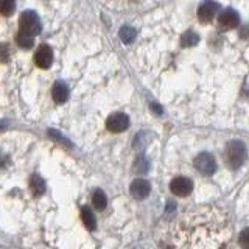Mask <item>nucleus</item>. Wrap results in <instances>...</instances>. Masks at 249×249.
<instances>
[{"mask_svg": "<svg viewBox=\"0 0 249 249\" xmlns=\"http://www.w3.org/2000/svg\"><path fill=\"white\" fill-rule=\"evenodd\" d=\"M49 136H50L52 139H54V140H56V142H59V143H64V145H66V146H69V148L72 146V143H70V140H67V139H66L64 136H61L58 131H54V129H50V131H49Z\"/></svg>", "mask_w": 249, "mask_h": 249, "instance_id": "19", "label": "nucleus"}, {"mask_svg": "<svg viewBox=\"0 0 249 249\" xmlns=\"http://www.w3.org/2000/svg\"><path fill=\"white\" fill-rule=\"evenodd\" d=\"M198 41H199V36H198L196 33H195V31H192V30H189V31H187V33H184V36H182V45H184V47L196 45Z\"/></svg>", "mask_w": 249, "mask_h": 249, "instance_id": "15", "label": "nucleus"}, {"mask_svg": "<svg viewBox=\"0 0 249 249\" xmlns=\"http://www.w3.org/2000/svg\"><path fill=\"white\" fill-rule=\"evenodd\" d=\"M52 97H53L54 101H56V103H64V101L69 98V89H67V86L62 83V81H58L52 88Z\"/></svg>", "mask_w": 249, "mask_h": 249, "instance_id": "10", "label": "nucleus"}, {"mask_svg": "<svg viewBox=\"0 0 249 249\" xmlns=\"http://www.w3.org/2000/svg\"><path fill=\"white\" fill-rule=\"evenodd\" d=\"M30 189H31V192H33V195H36V196L42 195L45 192L44 179L39 175H31V178H30Z\"/></svg>", "mask_w": 249, "mask_h": 249, "instance_id": "12", "label": "nucleus"}, {"mask_svg": "<svg viewBox=\"0 0 249 249\" xmlns=\"http://www.w3.org/2000/svg\"><path fill=\"white\" fill-rule=\"evenodd\" d=\"M224 156H226V160H228V165L232 170H238L245 163L246 156H248L245 143L240 142V140H232V142L226 145Z\"/></svg>", "mask_w": 249, "mask_h": 249, "instance_id": "1", "label": "nucleus"}, {"mask_svg": "<svg viewBox=\"0 0 249 249\" xmlns=\"http://www.w3.org/2000/svg\"><path fill=\"white\" fill-rule=\"evenodd\" d=\"M16 42H18V45L23 47V49H30L33 45V36L23 33V31H19L18 36H16Z\"/></svg>", "mask_w": 249, "mask_h": 249, "instance_id": "14", "label": "nucleus"}, {"mask_svg": "<svg viewBox=\"0 0 249 249\" xmlns=\"http://www.w3.org/2000/svg\"><path fill=\"white\" fill-rule=\"evenodd\" d=\"M218 10H220V6H218V3L207 0V2H204V3H202V5L198 8V19H199L202 23L212 22L213 18L216 16V13H218Z\"/></svg>", "mask_w": 249, "mask_h": 249, "instance_id": "6", "label": "nucleus"}, {"mask_svg": "<svg viewBox=\"0 0 249 249\" xmlns=\"http://www.w3.org/2000/svg\"><path fill=\"white\" fill-rule=\"evenodd\" d=\"M0 11L3 16H10L14 11V0H0Z\"/></svg>", "mask_w": 249, "mask_h": 249, "instance_id": "17", "label": "nucleus"}, {"mask_svg": "<svg viewBox=\"0 0 249 249\" xmlns=\"http://www.w3.org/2000/svg\"><path fill=\"white\" fill-rule=\"evenodd\" d=\"M136 30L134 28H131V27H123L122 30H120V37H122V41L123 42H126V44H129V42H132L136 39Z\"/></svg>", "mask_w": 249, "mask_h": 249, "instance_id": "16", "label": "nucleus"}, {"mask_svg": "<svg viewBox=\"0 0 249 249\" xmlns=\"http://www.w3.org/2000/svg\"><path fill=\"white\" fill-rule=\"evenodd\" d=\"M129 192L136 199H145L151 192V185L148 181H145V179H134V181L131 182Z\"/></svg>", "mask_w": 249, "mask_h": 249, "instance_id": "7", "label": "nucleus"}, {"mask_svg": "<svg viewBox=\"0 0 249 249\" xmlns=\"http://www.w3.org/2000/svg\"><path fill=\"white\" fill-rule=\"evenodd\" d=\"M170 190L173 195L176 196H187V195H190L192 190H193V182L190 178H185V176H176L173 181L170 182Z\"/></svg>", "mask_w": 249, "mask_h": 249, "instance_id": "4", "label": "nucleus"}, {"mask_svg": "<svg viewBox=\"0 0 249 249\" xmlns=\"http://www.w3.org/2000/svg\"><path fill=\"white\" fill-rule=\"evenodd\" d=\"M53 61V52L49 45H41L35 53V64L39 66L41 69L50 67Z\"/></svg>", "mask_w": 249, "mask_h": 249, "instance_id": "8", "label": "nucleus"}, {"mask_svg": "<svg viewBox=\"0 0 249 249\" xmlns=\"http://www.w3.org/2000/svg\"><path fill=\"white\" fill-rule=\"evenodd\" d=\"M106 128L111 132H115V134L117 132H123L124 129L129 128V117L122 112H115L112 115H109L106 120Z\"/></svg>", "mask_w": 249, "mask_h": 249, "instance_id": "5", "label": "nucleus"}, {"mask_svg": "<svg viewBox=\"0 0 249 249\" xmlns=\"http://www.w3.org/2000/svg\"><path fill=\"white\" fill-rule=\"evenodd\" d=\"M148 167H150V163H148V160L145 159V156H139L136 163H134L136 171H139V173H145V171L148 170Z\"/></svg>", "mask_w": 249, "mask_h": 249, "instance_id": "18", "label": "nucleus"}, {"mask_svg": "<svg viewBox=\"0 0 249 249\" xmlns=\"http://www.w3.org/2000/svg\"><path fill=\"white\" fill-rule=\"evenodd\" d=\"M151 107H153V111H154L156 114H162V107H160V106H158L156 103H153V105H151Z\"/></svg>", "mask_w": 249, "mask_h": 249, "instance_id": "21", "label": "nucleus"}, {"mask_svg": "<svg viewBox=\"0 0 249 249\" xmlns=\"http://www.w3.org/2000/svg\"><path fill=\"white\" fill-rule=\"evenodd\" d=\"M92 202H93V207L98 209V210H103L107 206V198L103 190H95L93 192V196H92Z\"/></svg>", "mask_w": 249, "mask_h": 249, "instance_id": "13", "label": "nucleus"}, {"mask_svg": "<svg viewBox=\"0 0 249 249\" xmlns=\"http://www.w3.org/2000/svg\"><path fill=\"white\" fill-rule=\"evenodd\" d=\"M238 22H240L238 14L235 11H232V10H226L220 16V25L224 27V28H228V30L235 28L238 25Z\"/></svg>", "mask_w": 249, "mask_h": 249, "instance_id": "9", "label": "nucleus"}, {"mask_svg": "<svg viewBox=\"0 0 249 249\" xmlns=\"http://www.w3.org/2000/svg\"><path fill=\"white\" fill-rule=\"evenodd\" d=\"M81 220H83L86 228H88V231L97 229V218H95V215H93L90 207H88V206L81 207Z\"/></svg>", "mask_w": 249, "mask_h": 249, "instance_id": "11", "label": "nucleus"}, {"mask_svg": "<svg viewBox=\"0 0 249 249\" xmlns=\"http://www.w3.org/2000/svg\"><path fill=\"white\" fill-rule=\"evenodd\" d=\"M238 243L241 245V248L249 249V228H246V229H243V231L240 232Z\"/></svg>", "mask_w": 249, "mask_h": 249, "instance_id": "20", "label": "nucleus"}, {"mask_svg": "<svg viewBox=\"0 0 249 249\" xmlns=\"http://www.w3.org/2000/svg\"><path fill=\"white\" fill-rule=\"evenodd\" d=\"M193 165L199 173L210 176V175H213L216 170V160L210 153H199L196 158H195Z\"/></svg>", "mask_w": 249, "mask_h": 249, "instance_id": "2", "label": "nucleus"}, {"mask_svg": "<svg viewBox=\"0 0 249 249\" xmlns=\"http://www.w3.org/2000/svg\"><path fill=\"white\" fill-rule=\"evenodd\" d=\"M20 31L27 33L30 36H36L39 31H41V20H39L37 14L27 11L20 16Z\"/></svg>", "mask_w": 249, "mask_h": 249, "instance_id": "3", "label": "nucleus"}]
</instances>
